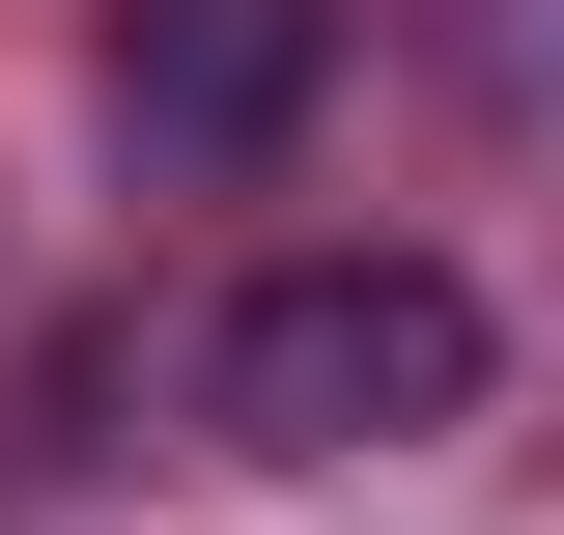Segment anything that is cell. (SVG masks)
Here are the masks:
<instances>
[{"label":"cell","mask_w":564,"mask_h":535,"mask_svg":"<svg viewBox=\"0 0 564 535\" xmlns=\"http://www.w3.org/2000/svg\"><path fill=\"white\" fill-rule=\"evenodd\" d=\"M480 423V282L452 254H282L226 310V451L339 479V451H452Z\"/></svg>","instance_id":"cell-1"},{"label":"cell","mask_w":564,"mask_h":535,"mask_svg":"<svg viewBox=\"0 0 564 535\" xmlns=\"http://www.w3.org/2000/svg\"><path fill=\"white\" fill-rule=\"evenodd\" d=\"M339 85V0H113V141L141 170H282Z\"/></svg>","instance_id":"cell-2"}]
</instances>
